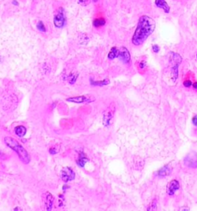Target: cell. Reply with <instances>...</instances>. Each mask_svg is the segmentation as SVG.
I'll return each mask as SVG.
<instances>
[{
	"label": "cell",
	"instance_id": "6da1fadb",
	"mask_svg": "<svg viewBox=\"0 0 197 211\" xmlns=\"http://www.w3.org/2000/svg\"><path fill=\"white\" fill-rule=\"evenodd\" d=\"M155 29V22L153 19L145 15L139 17L136 29L132 36V44L135 46L142 45L154 32Z\"/></svg>",
	"mask_w": 197,
	"mask_h": 211
},
{
	"label": "cell",
	"instance_id": "7a4b0ae2",
	"mask_svg": "<svg viewBox=\"0 0 197 211\" xmlns=\"http://www.w3.org/2000/svg\"><path fill=\"white\" fill-rule=\"evenodd\" d=\"M4 142H5V145L7 146L10 148L11 149L14 150L15 153L18 155V158L20 159V160L22 161V163H25V164H28L29 163L31 160V158L29 154L28 153L26 150L25 149V148H23V146L18 142L16 139H15L14 138L12 137H5L4 139Z\"/></svg>",
	"mask_w": 197,
	"mask_h": 211
},
{
	"label": "cell",
	"instance_id": "3957f363",
	"mask_svg": "<svg viewBox=\"0 0 197 211\" xmlns=\"http://www.w3.org/2000/svg\"><path fill=\"white\" fill-rule=\"evenodd\" d=\"M53 23L57 28H62L65 24V16L64 9L60 7L57 11L56 14L54 16Z\"/></svg>",
	"mask_w": 197,
	"mask_h": 211
},
{
	"label": "cell",
	"instance_id": "277c9868",
	"mask_svg": "<svg viewBox=\"0 0 197 211\" xmlns=\"http://www.w3.org/2000/svg\"><path fill=\"white\" fill-rule=\"evenodd\" d=\"M75 174L74 171L69 167H65L61 171V178L65 183L72 181L75 179Z\"/></svg>",
	"mask_w": 197,
	"mask_h": 211
},
{
	"label": "cell",
	"instance_id": "5b68a950",
	"mask_svg": "<svg viewBox=\"0 0 197 211\" xmlns=\"http://www.w3.org/2000/svg\"><path fill=\"white\" fill-rule=\"evenodd\" d=\"M117 58H119L124 64H129L130 62V54L129 50L125 47H120L119 49V54Z\"/></svg>",
	"mask_w": 197,
	"mask_h": 211
},
{
	"label": "cell",
	"instance_id": "8992f818",
	"mask_svg": "<svg viewBox=\"0 0 197 211\" xmlns=\"http://www.w3.org/2000/svg\"><path fill=\"white\" fill-rule=\"evenodd\" d=\"M114 112H115V107L111 105L108 108V110L105 111L103 114V122L105 125H109L111 122V120L113 117Z\"/></svg>",
	"mask_w": 197,
	"mask_h": 211
},
{
	"label": "cell",
	"instance_id": "52a82bcc",
	"mask_svg": "<svg viewBox=\"0 0 197 211\" xmlns=\"http://www.w3.org/2000/svg\"><path fill=\"white\" fill-rule=\"evenodd\" d=\"M179 189V182L177 180H175V179H174V180H172L170 183L168 184V186H167V193L169 195H170V196H172Z\"/></svg>",
	"mask_w": 197,
	"mask_h": 211
},
{
	"label": "cell",
	"instance_id": "ba28073f",
	"mask_svg": "<svg viewBox=\"0 0 197 211\" xmlns=\"http://www.w3.org/2000/svg\"><path fill=\"white\" fill-rule=\"evenodd\" d=\"M155 4L158 8L163 10L165 13H169L170 11V7L165 0H155Z\"/></svg>",
	"mask_w": 197,
	"mask_h": 211
},
{
	"label": "cell",
	"instance_id": "9c48e42d",
	"mask_svg": "<svg viewBox=\"0 0 197 211\" xmlns=\"http://www.w3.org/2000/svg\"><path fill=\"white\" fill-rule=\"evenodd\" d=\"M54 198L51 193L46 192L45 195V209L46 210H51L52 209V203H53Z\"/></svg>",
	"mask_w": 197,
	"mask_h": 211
},
{
	"label": "cell",
	"instance_id": "30bf717a",
	"mask_svg": "<svg viewBox=\"0 0 197 211\" xmlns=\"http://www.w3.org/2000/svg\"><path fill=\"white\" fill-rule=\"evenodd\" d=\"M67 100H68V101H71V102L78 103V104L87 102V101H90L89 98L87 97L86 96H78V97H69V98L67 99Z\"/></svg>",
	"mask_w": 197,
	"mask_h": 211
},
{
	"label": "cell",
	"instance_id": "8fae6325",
	"mask_svg": "<svg viewBox=\"0 0 197 211\" xmlns=\"http://www.w3.org/2000/svg\"><path fill=\"white\" fill-rule=\"evenodd\" d=\"M171 172H172V169L169 166H165L157 172V176L159 177H165V176H169Z\"/></svg>",
	"mask_w": 197,
	"mask_h": 211
},
{
	"label": "cell",
	"instance_id": "7c38bea8",
	"mask_svg": "<svg viewBox=\"0 0 197 211\" xmlns=\"http://www.w3.org/2000/svg\"><path fill=\"white\" fill-rule=\"evenodd\" d=\"M184 163H185V166H187L188 167L197 168V160L196 159H194L193 158L191 157V156L187 157L186 159L184 160Z\"/></svg>",
	"mask_w": 197,
	"mask_h": 211
},
{
	"label": "cell",
	"instance_id": "4fadbf2b",
	"mask_svg": "<svg viewBox=\"0 0 197 211\" xmlns=\"http://www.w3.org/2000/svg\"><path fill=\"white\" fill-rule=\"evenodd\" d=\"M88 159H87V157L85 156V155L83 153H81L80 154H79V157H78V160H77V164L78 165V166H80V167H84L85 165V163H88Z\"/></svg>",
	"mask_w": 197,
	"mask_h": 211
},
{
	"label": "cell",
	"instance_id": "5bb4252c",
	"mask_svg": "<svg viewBox=\"0 0 197 211\" xmlns=\"http://www.w3.org/2000/svg\"><path fill=\"white\" fill-rule=\"evenodd\" d=\"M15 133L18 137H23L26 134V128L22 125H18L15 127Z\"/></svg>",
	"mask_w": 197,
	"mask_h": 211
},
{
	"label": "cell",
	"instance_id": "9a60e30c",
	"mask_svg": "<svg viewBox=\"0 0 197 211\" xmlns=\"http://www.w3.org/2000/svg\"><path fill=\"white\" fill-rule=\"evenodd\" d=\"M118 54H119V49L115 47H112L109 54H108V58L109 60H114L115 58L118 57Z\"/></svg>",
	"mask_w": 197,
	"mask_h": 211
},
{
	"label": "cell",
	"instance_id": "2e32d148",
	"mask_svg": "<svg viewBox=\"0 0 197 211\" xmlns=\"http://www.w3.org/2000/svg\"><path fill=\"white\" fill-rule=\"evenodd\" d=\"M92 24L95 27H100L102 26L105 24V20L103 18H99V19H95L92 22Z\"/></svg>",
	"mask_w": 197,
	"mask_h": 211
},
{
	"label": "cell",
	"instance_id": "e0dca14e",
	"mask_svg": "<svg viewBox=\"0 0 197 211\" xmlns=\"http://www.w3.org/2000/svg\"><path fill=\"white\" fill-rule=\"evenodd\" d=\"M109 84V80L108 79H105V80H99V81H93V80L91 79V84L92 85L95 86H105Z\"/></svg>",
	"mask_w": 197,
	"mask_h": 211
},
{
	"label": "cell",
	"instance_id": "ac0fdd59",
	"mask_svg": "<svg viewBox=\"0 0 197 211\" xmlns=\"http://www.w3.org/2000/svg\"><path fill=\"white\" fill-rule=\"evenodd\" d=\"M146 62L145 60H142L139 63V66H138V70L140 71L141 73H143L145 70H146Z\"/></svg>",
	"mask_w": 197,
	"mask_h": 211
},
{
	"label": "cell",
	"instance_id": "d6986e66",
	"mask_svg": "<svg viewBox=\"0 0 197 211\" xmlns=\"http://www.w3.org/2000/svg\"><path fill=\"white\" fill-rule=\"evenodd\" d=\"M36 27L37 29H38V30H39L40 32L45 33V31H46V29H45V25H44V23L42 22V21H38V23H37L36 25Z\"/></svg>",
	"mask_w": 197,
	"mask_h": 211
},
{
	"label": "cell",
	"instance_id": "ffe728a7",
	"mask_svg": "<svg viewBox=\"0 0 197 211\" xmlns=\"http://www.w3.org/2000/svg\"><path fill=\"white\" fill-rule=\"evenodd\" d=\"M183 85L185 87H189L190 86H192V82H191L190 80H185L183 82Z\"/></svg>",
	"mask_w": 197,
	"mask_h": 211
},
{
	"label": "cell",
	"instance_id": "44dd1931",
	"mask_svg": "<svg viewBox=\"0 0 197 211\" xmlns=\"http://www.w3.org/2000/svg\"><path fill=\"white\" fill-rule=\"evenodd\" d=\"M152 50H153L154 53H158L159 51V47L158 45H156V44H155V45L152 46Z\"/></svg>",
	"mask_w": 197,
	"mask_h": 211
},
{
	"label": "cell",
	"instance_id": "7402d4cb",
	"mask_svg": "<svg viewBox=\"0 0 197 211\" xmlns=\"http://www.w3.org/2000/svg\"><path fill=\"white\" fill-rule=\"evenodd\" d=\"M192 123H193L194 125L197 126V115H195L192 118Z\"/></svg>",
	"mask_w": 197,
	"mask_h": 211
},
{
	"label": "cell",
	"instance_id": "603a6c76",
	"mask_svg": "<svg viewBox=\"0 0 197 211\" xmlns=\"http://www.w3.org/2000/svg\"><path fill=\"white\" fill-rule=\"evenodd\" d=\"M57 152H58V151L55 150V149H54V148H52V149H49V153H50L52 155L55 154V153H57Z\"/></svg>",
	"mask_w": 197,
	"mask_h": 211
},
{
	"label": "cell",
	"instance_id": "cb8c5ba5",
	"mask_svg": "<svg viewBox=\"0 0 197 211\" xmlns=\"http://www.w3.org/2000/svg\"><path fill=\"white\" fill-rule=\"evenodd\" d=\"M12 4H13L14 5H18V2H17L16 0H13V1H12Z\"/></svg>",
	"mask_w": 197,
	"mask_h": 211
},
{
	"label": "cell",
	"instance_id": "d4e9b609",
	"mask_svg": "<svg viewBox=\"0 0 197 211\" xmlns=\"http://www.w3.org/2000/svg\"><path fill=\"white\" fill-rule=\"evenodd\" d=\"M192 87H193L194 89L197 90V82H195L193 84H192Z\"/></svg>",
	"mask_w": 197,
	"mask_h": 211
},
{
	"label": "cell",
	"instance_id": "484cf974",
	"mask_svg": "<svg viewBox=\"0 0 197 211\" xmlns=\"http://www.w3.org/2000/svg\"><path fill=\"white\" fill-rule=\"evenodd\" d=\"M97 1H98V0H93V2H97Z\"/></svg>",
	"mask_w": 197,
	"mask_h": 211
},
{
	"label": "cell",
	"instance_id": "4316f807",
	"mask_svg": "<svg viewBox=\"0 0 197 211\" xmlns=\"http://www.w3.org/2000/svg\"><path fill=\"white\" fill-rule=\"evenodd\" d=\"M196 57H197V54H196Z\"/></svg>",
	"mask_w": 197,
	"mask_h": 211
}]
</instances>
